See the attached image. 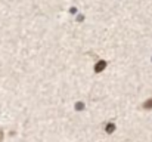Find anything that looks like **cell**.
<instances>
[{
  "mask_svg": "<svg viewBox=\"0 0 152 142\" xmlns=\"http://www.w3.org/2000/svg\"><path fill=\"white\" fill-rule=\"evenodd\" d=\"M105 68H106V61L101 59V61H98L96 65H95V73H102Z\"/></svg>",
  "mask_w": 152,
  "mask_h": 142,
  "instance_id": "1",
  "label": "cell"
},
{
  "mask_svg": "<svg viewBox=\"0 0 152 142\" xmlns=\"http://www.w3.org/2000/svg\"><path fill=\"white\" fill-rule=\"evenodd\" d=\"M105 130H106V133H112L115 130V124L114 123H108L106 127H105Z\"/></svg>",
  "mask_w": 152,
  "mask_h": 142,
  "instance_id": "2",
  "label": "cell"
},
{
  "mask_svg": "<svg viewBox=\"0 0 152 142\" xmlns=\"http://www.w3.org/2000/svg\"><path fill=\"white\" fill-rule=\"evenodd\" d=\"M143 108H145V110H152V98L143 102Z\"/></svg>",
  "mask_w": 152,
  "mask_h": 142,
  "instance_id": "3",
  "label": "cell"
},
{
  "mask_svg": "<svg viewBox=\"0 0 152 142\" xmlns=\"http://www.w3.org/2000/svg\"><path fill=\"white\" fill-rule=\"evenodd\" d=\"M83 108H84V104H83V102H77V104H75V110H77V111H80V110H83Z\"/></svg>",
  "mask_w": 152,
  "mask_h": 142,
  "instance_id": "4",
  "label": "cell"
},
{
  "mask_svg": "<svg viewBox=\"0 0 152 142\" xmlns=\"http://www.w3.org/2000/svg\"><path fill=\"white\" fill-rule=\"evenodd\" d=\"M3 141V132H1V130H0V142Z\"/></svg>",
  "mask_w": 152,
  "mask_h": 142,
  "instance_id": "5",
  "label": "cell"
}]
</instances>
